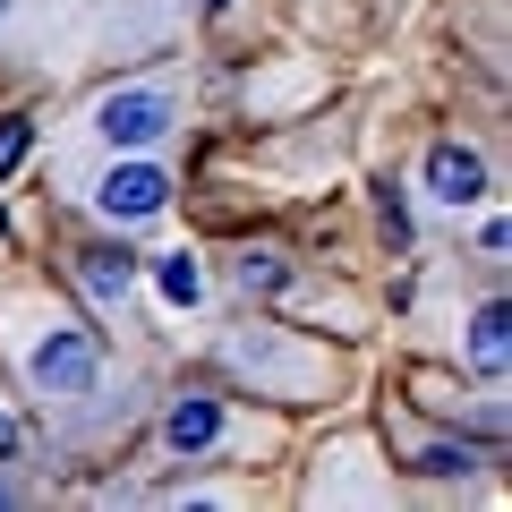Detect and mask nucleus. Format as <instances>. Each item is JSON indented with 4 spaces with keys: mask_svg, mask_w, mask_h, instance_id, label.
I'll return each instance as SVG.
<instances>
[{
    "mask_svg": "<svg viewBox=\"0 0 512 512\" xmlns=\"http://www.w3.org/2000/svg\"><path fill=\"white\" fill-rule=\"evenodd\" d=\"M9 359H18L26 393H35L43 410H69V402H86V393H103V350H94V333L77 325L69 308H26L18 325H9Z\"/></svg>",
    "mask_w": 512,
    "mask_h": 512,
    "instance_id": "1",
    "label": "nucleus"
},
{
    "mask_svg": "<svg viewBox=\"0 0 512 512\" xmlns=\"http://www.w3.org/2000/svg\"><path fill=\"white\" fill-rule=\"evenodd\" d=\"M180 120H188V86H180V69H163V77H128V86H103V94H94V111H86V128L103 137L111 154H154Z\"/></svg>",
    "mask_w": 512,
    "mask_h": 512,
    "instance_id": "2",
    "label": "nucleus"
},
{
    "mask_svg": "<svg viewBox=\"0 0 512 512\" xmlns=\"http://www.w3.org/2000/svg\"><path fill=\"white\" fill-rule=\"evenodd\" d=\"M222 359H231L256 393H274V402H308V393H325V350L299 342L291 325H248V333H231Z\"/></svg>",
    "mask_w": 512,
    "mask_h": 512,
    "instance_id": "3",
    "label": "nucleus"
},
{
    "mask_svg": "<svg viewBox=\"0 0 512 512\" xmlns=\"http://www.w3.org/2000/svg\"><path fill=\"white\" fill-rule=\"evenodd\" d=\"M274 427H256L248 410H231L222 393H171L163 410V453L171 461H222V453H256Z\"/></svg>",
    "mask_w": 512,
    "mask_h": 512,
    "instance_id": "4",
    "label": "nucleus"
},
{
    "mask_svg": "<svg viewBox=\"0 0 512 512\" xmlns=\"http://www.w3.org/2000/svg\"><path fill=\"white\" fill-rule=\"evenodd\" d=\"M171 163H154V154H111L103 163V180L86 188L94 197V214L111 222V231H137V222H163L171 214Z\"/></svg>",
    "mask_w": 512,
    "mask_h": 512,
    "instance_id": "5",
    "label": "nucleus"
},
{
    "mask_svg": "<svg viewBox=\"0 0 512 512\" xmlns=\"http://www.w3.org/2000/svg\"><path fill=\"white\" fill-rule=\"evenodd\" d=\"M69 265H77V291H86V299H94L103 316H128V308H137V282H146V256H128L120 239H86V248H77Z\"/></svg>",
    "mask_w": 512,
    "mask_h": 512,
    "instance_id": "6",
    "label": "nucleus"
},
{
    "mask_svg": "<svg viewBox=\"0 0 512 512\" xmlns=\"http://www.w3.org/2000/svg\"><path fill=\"white\" fill-rule=\"evenodd\" d=\"M487 154L461 146V137H444V146H427V197L444 205V214H470V205H487Z\"/></svg>",
    "mask_w": 512,
    "mask_h": 512,
    "instance_id": "7",
    "label": "nucleus"
},
{
    "mask_svg": "<svg viewBox=\"0 0 512 512\" xmlns=\"http://www.w3.org/2000/svg\"><path fill=\"white\" fill-rule=\"evenodd\" d=\"M154 291H163L171 316H197L205 291H214V282H205V256L197 248H163V256H154Z\"/></svg>",
    "mask_w": 512,
    "mask_h": 512,
    "instance_id": "8",
    "label": "nucleus"
},
{
    "mask_svg": "<svg viewBox=\"0 0 512 512\" xmlns=\"http://www.w3.org/2000/svg\"><path fill=\"white\" fill-rule=\"evenodd\" d=\"M504 359H512V308H504V299H487V308L470 316V367L487 384H504Z\"/></svg>",
    "mask_w": 512,
    "mask_h": 512,
    "instance_id": "9",
    "label": "nucleus"
},
{
    "mask_svg": "<svg viewBox=\"0 0 512 512\" xmlns=\"http://www.w3.org/2000/svg\"><path fill=\"white\" fill-rule=\"evenodd\" d=\"M231 282L248 299H282V291H291V256H282V248H239L231 256Z\"/></svg>",
    "mask_w": 512,
    "mask_h": 512,
    "instance_id": "10",
    "label": "nucleus"
},
{
    "mask_svg": "<svg viewBox=\"0 0 512 512\" xmlns=\"http://www.w3.org/2000/svg\"><path fill=\"white\" fill-rule=\"evenodd\" d=\"M419 470H427V478H470V470H478V444H470V436H461V444L444 436V444H427V453H419Z\"/></svg>",
    "mask_w": 512,
    "mask_h": 512,
    "instance_id": "11",
    "label": "nucleus"
},
{
    "mask_svg": "<svg viewBox=\"0 0 512 512\" xmlns=\"http://www.w3.org/2000/svg\"><path fill=\"white\" fill-rule=\"evenodd\" d=\"M26 154H35V120L18 111V120H0V180H9V171H18Z\"/></svg>",
    "mask_w": 512,
    "mask_h": 512,
    "instance_id": "12",
    "label": "nucleus"
},
{
    "mask_svg": "<svg viewBox=\"0 0 512 512\" xmlns=\"http://www.w3.org/2000/svg\"><path fill=\"white\" fill-rule=\"evenodd\" d=\"M478 256H487V265L504 256V214H487V222H478Z\"/></svg>",
    "mask_w": 512,
    "mask_h": 512,
    "instance_id": "13",
    "label": "nucleus"
},
{
    "mask_svg": "<svg viewBox=\"0 0 512 512\" xmlns=\"http://www.w3.org/2000/svg\"><path fill=\"white\" fill-rule=\"evenodd\" d=\"M188 9H205V18H214V9H231V0H188Z\"/></svg>",
    "mask_w": 512,
    "mask_h": 512,
    "instance_id": "14",
    "label": "nucleus"
},
{
    "mask_svg": "<svg viewBox=\"0 0 512 512\" xmlns=\"http://www.w3.org/2000/svg\"><path fill=\"white\" fill-rule=\"evenodd\" d=\"M0 504H18V487H9V478H0Z\"/></svg>",
    "mask_w": 512,
    "mask_h": 512,
    "instance_id": "15",
    "label": "nucleus"
},
{
    "mask_svg": "<svg viewBox=\"0 0 512 512\" xmlns=\"http://www.w3.org/2000/svg\"><path fill=\"white\" fill-rule=\"evenodd\" d=\"M0 26H9V0H0Z\"/></svg>",
    "mask_w": 512,
    "mask_h": 512,
    "instance_id": "16",
    "label": "nucleus"
}]
</instances>
